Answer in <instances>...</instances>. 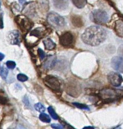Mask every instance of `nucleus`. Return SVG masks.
Segmentation results:
<instances>
[{"label": "nucleus", "instance_id": "nucleus-27", "mask_svg": "<svg viewBox=\"0 0 123 129\" xmlns=\"http://www.w3.org/2000/svg\"><path fill=\"white\" fill-rule=\"evenodd\" d=\"M4 28V22H3V15L0 13V29Z\"/></svg>", "mask_w": 123, "mask_h": 129}, {"label": "nucleus", "instance_id": "nucleus-12", "mask_svg": "<svg viewBox=\"0 0 123 129\" xmlns=\"http://www.w3.org/2000/svg\"><path fill=\"white\" fill-rule=\"evenodd\" d=\"M115 30L118 36L123 37V22L119 21L116 22L115 25Z\"/></svg>", "mask_w": 123, "mask_h": 129}, {"label": "nucleus", "instance_id": "nucleus-9", "mask_svg": "<svg viewBox=\"0 0 123 129\" xmlns=\"http://www.w3.org/2000/svg\"><path fill=\"white\" fill-rule=\"evenodd\" d=\"M20 19V20H19V25L23 30H28L31 28V27H32V23L28 19L25 18Z\"/></svg>", "mask_w": 123, "mask_h": 129}, {"label": "nucleus", "instance_id": "nucleus-7", "mask_svg": "<svg viewBox=\"0 0 123 129\" xmlns=\"http://www.w3.org/2000/svg\"><path fill=\"white\" fill-rule=\"evenodd\" d=\"M107 79L109 83L114 86H120L123 81L121 75L116 73H110L107 75Z\"/></svg>", "mask_w": 123, "mask_h": 129}, {"label": "nucleus", "instance_id": "nucleus-13", "mask_svg": "<svg viewBox=\"0 0 123 129\" xmlns=\"http://www.w3.org/2000/svg\"><path fill=\"white\" fill-rule=\"evenodd\" d=\"M45 48L48 50H52L56 47V44L50 38H47L43 41Z\"/></svg>", "mask_w": 123, "mask_h": 129}, {"label": "nucleus", "instance_id": "nucleus-26", "mask_svg": "<svg viewBox=\"0 0 123 129\" xmlns=\"http://www.w3.org/2000/svg\"><path fill=\"white\" fill-rule=\"evenodd\" d=\"M7 102V100L4 96H0V103L2 105H5Z\"/></svg>", "mask_w": 123, "mask_h": 129}, {"label": "nucleus", "instance_id": "nucleus-24", "mask_svg": "<svg viewBox=\"0 0 123 129\" xmlns=\"http://www.w3.org/2000/svg\"><path fill=\"white\" fill-rule=\"evenodd\" d=\"M6 65L9 69H14L16 66V63L14 61H8L6 62Z\"/></svg>", "mask_w": 123, "mask_h": 129}, {"label": "nucleus", "instance_id": "nucleus-2", "mask_svg": "<svg viewBox=\"0 0 123 129\" xmlns=\"http://www.w3.org/2000/svg\"><path fill=\"white\" fill-rule=\"evenodd\" d=\"M90 18L91 20L98 24H103L106 23L109 16L105 11L101 10H96L90 14Z\"/></svg>", "mask_w": 123, "mask_h": 129}, {"label": "nucleus", "instance_id": "nucleus-11", "mask_svg": "<svg viewBox=\"0 0 123 129\" xmlns=\"http://www.w3.org/2000/svg\"><path fill=\"white\" fill-rule=\"evenodd\" d=\"M9 38L12 44H18L20 42V35L18 31H14L10 34Z\"/></svg>", "mask_w": 123, "mask_h": 129}, {"label": "nucleus", "instance_id": "nucleus-30", "mask_svg": "<svg viewBox=\"0 0 123 129\" xmlns=\"http://www.w3.org/2000/svg\"><path fill=\"white\" fill-rule=\"evenodd\" d=\"M19 2H20V3L21 4H24V2H25L26 0H19Z\"/></svg>", "mask_w": 123, "mask_h": 129}, {"label": "nucleus", "instance_id": "nucleus-22", "mask_svg": "<svg viewBox=\"0 0 123 129\" xmlns=\"http://www.w3.org/2000/svg\"><path fill=\"white\" fill-rule=\"evenodd\" d=\"M73 24L75 26L79 27V26H82V20L80 19H78L77 17L73 19Z\"/></svg>", "mask_w": 123, "mask_h": 129}, {"label": "nucleus", "instance_id": "nucleus-20", "mask_svg": "<svg viewBox=\"0 0 123 129\" xmlns=\"http://www.w3.org/2000/svg\"><path fill=\"white\" fill-rule=\"evenodd\" d=\"M34 108L36 110L39 112H43L45 111V107L43 106V105H42L40 103H38L34 105Z\"/></svg>", "mask_w": 123, "mask_h": 129}, {"label": "nucleus", "instance_id": "nucleus-31", "mask_svg": "<svg viewBox=\"0 0 123 129\" xmlns=\"http://www.w3.org/2000/svg\"><path fill=\"white\" fill-rule=\"evenodd\" d=\"M85 128H94V127H92V126H87V127H84V129Z\"/></svg>", "mask_w": 123, "mask_h": 129}, {"label": "nucleus", "instance_id": "nucleus-29", "mask_svg": "<svg viewBox=\"0 0 123 129\" xmlns=\"http://www.w3.org/2000/svg\"><path fill=\"white\" fill-rule=\"evenodd\" d=\"M5 57V55L2 53H0V61H2Z\"/></svg>", "mask_w": 123, "mask_h": 129}, {"label": "nucleus", "instance_id": "nucleus-6", "mask_svg": "<svg viewBox=\"0 0 123 129\" xmlns=\"http://www.w3.org/2000/svg\"><path fill=\"white\" fill-rule=\"evenodd\" d=\"M59 41L61 46L68 47L73 45L74 42V38L72 33H71L70 32H65L60 36Z\"/></svg>", "mask_w": 123, "mask_h": 129}, {"label": "nucleus", "instance_id": "nucleus-23", "mask_svg": "<svg viewBox=\"0 0 123 129\" xmlns=\"http://www.w3.org/2000/svg\"><path fill=\"white\" fill-rule=\"evenodd\" d=\"M17 78H18V80L20 81H25L26 80H28V76H26L24 74H19V75L17 76Z\"/></svg>", "mask_w": 123, "mask_h": 129}, {"label": "nucleus", "instance_id": "nucleus-32", "mask_svg": "<svg viewBox=\"0 0 123 129\" xmlns=\"http://www.w3.org/2000/svg\"><path fill=\"white\" fill-rule=\"evenodd\" d=\"M0 6H1V3H0Z\"/></svg>", "mask_w": 123, "mask_h": 129}, {"label": "nucleus", "instance_id": "nucleus-18", "mask_svg": "<svg viewBox=\"0 0 123 129\" xmlns=\"http://www.w3.org/2000/svg\"><path fill=\"white\" fill-rule=\"evenodd\" d=\"M48 112L50 113V115L51 116V117H52L54 120H57L58 117L57 114H56V113L55 112V111H54V110L53 109V108L52 107H49L48 108Z\"/></svg>", "mask_w": 123, "mask_h": 129}, {"label": "nucleus", "instance_id": "nucleus-8", "mask_svg": "<svg viewBox=\"0 0 123 129\" xmlns=\"http://www.w3.org/2000/svg\"><path fill=\"white\" fill-rule=\"evenodd\" d=\"M111 65L114 70L123 73V58L114 57L111 59Z\"/></svg>", "mask_w": 123, "mask_h": 129}, {"label": "nucleus", "instance_id": "nucleus-1", "mask_svg": "<svg viewBox=\"0 0 123 129\" xmlns=\"http://www.w3.org/2000/svg\"><path fill=\"white\" fill-rule=\"evenodd\" d=\"M107 38V32L102 27L92 26L85 29L82 36L84 43L92 46H96L102 43Z\"/></svg>", "mask_w": 123, "mask_h": 129}, {"label": "nucleus", "instance_id": "nucleus-28", "mask_svg": "<svg viewBox=\"0 0 123 129\" xmlns=\"http://www.w3.org/2000/svg\"><path fill=\"white\" fill-rule=\"evenodd\" d=\"M51 126H52V127L53 128H64L63 126L58 125V124H52Z\"/></svg>", "mask_w": 123, "mask_h": 129}, {"label": "nucleus", "instance_id": "nucleus-4", "mask_svg": "<svg viewBox=\"0 0 123 129\" xmlns=\"http://www.w3.org/2000/svg\"><path fill=\"white\" fill-rule=\"evenodd\" d=\"M100 96L106 103H109L116 100L119 98L117 90L111 89H104L100 92Z\"/></svg>", "mask_w": 123, "mask_h": 129}, {"label": "nucleus", "instance_id": "nucleus-21", "mask_svg": "<svg viewBox=\"0 0 123 129\" xmlns=\"http://www.w3.org/2000/svg\"><path fill=\"white\" fill-rule=\"evenodd\" d=\"M30 34L32 36H34L37 37H40L42 36V31L41 30V29H37L34 30H33L31 32Z\"/></svg>", "mask_w": 123, "mask_h": 129}, {"label": "nucleus", "instance_id": "nucleus-16", "mask_svg": "<svg viewBox=\"0 0 123 129\" xmlns=\"http://www.w3.org/2000/svg\"><path fill=\"white\" fill-rule=\"evenodd\" d=\"M39 117V119H40V120L43 122L49 123L51 121V119L50 117H49V116L46 113H41Z\"/></svg>", "mask_w": 123, "mask_h": 129}, {"label": "nucleus", "instance_id": "nucleus-3", "mask_svg": "<svg viewBox=\"0 0 123 129\" xmlns=\"http://www.w3.org/2000/svg\"><path fill=\"white\" fill-rule=\"evenodd\" d=\"M47 20L50 24L57 29L63 28L65 25L64 19L55 12H51L49 14Z\"/></svg>", "mask_w": 123, "mask_h": 129}, {"label": "nucleus", "instance_id": "nucleus-19", "mask_svg": "<svg viewBox=\"0 0 123 129\" xmlns=\"http://www.w3.org/2000/svg\"><path fill=\"white\" fill-rule=\"evenodd\" d=\"M73 105L77 107V108L81 109V110H89V108L87 105H85L84 104H81L79 103H73Z\"/></svg>", "mask_w": 123, "mask_h": 129}, {"label": "nucleus", "instance_id": "nucleus-14", "mask_svg": "<svg viewBox=\"0 0 123 129\" xmlns=\"http://www.w3.org/2000/svg\"><path fill=\"white\" fill-rule=\"evenodd\" d=\"M56 62V58L54 56H51L50 58L47 59L45 63V67L47 69H50L54 66Z\"/></svg>", "mask_w": 123, "mask_h": 129}, {"label": "nucleus", "instance_id": "nucleus-17", "mask_svg": "<svg viewBox=\"0 0 123 129\" xmlns=\"http://www.w3.org/2000/svg\"><path fill=\"white\" fill-rule=\"evenodd\" d=\"M8 75V70L3 66H0V76L4 79H6Z\"/></svg>", "mask_w": 123, "mask_h": 129}, {"label": "nucleus", "instance_id": "nucleus-5", "mask_svg": "<svg viewBox=\"0 0 123 129\" xmlns=\"http://www.w3.org/2000/svg\"><path fill=\"white\" fill-rule=\"evenodd\" d=\"M45 85L55 91H59L60 90V83L58 79L53 76L48 75L43 79Z\"/></svg>", "mask_w": 123, "mask_h": 129}, {"label": "nucleus", "instance_id": "nucleus-25", "mask_svg": "<svg viewBox=\"0 0 123 129\" xmlns=\"http://www.w3.org/2000/svg\"><path fill=\"white\" fill-rule=\"evenodd\" d=\"M38 55L40 57L41 59H43L45 57V53L41 49L39 48L38 49Z\"/></svg>", "mask_w": 123, "mask_h": 129}, {"label": "nucleus", "instance_id": "nucleus-15", "mask_svg": "<svg viewBox=\"0 0 123 129\" xmlns=\"http://www.w3.org/2000/svg\"><path fill=\"white\" fill-rule=\"evenodd\" d=\"M73 3L79 9L84 7L86 4V0H72Z\"/></svg>", "mask_w": 123, "mask_h": 129}, {"label": "nucleus", "instance_id": "nucleus-10", "mask_svg": "<svg viewBox=\"0 0 123 129\" xmlns=\"http://www.w3.org/2000/svg\"><path fill=\"white\" fill-rule=\"evenodd\" d=\"M53 3L54 5L58 9H65L68 6L67 0H53Z\"/></svg>", "mask_w": 123, "mask_h": 129}]
</instances>
